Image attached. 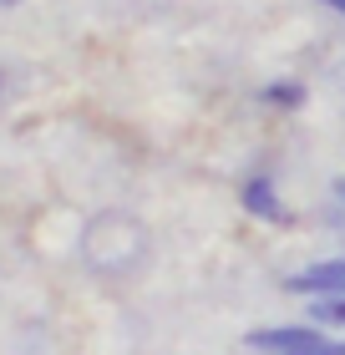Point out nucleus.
<instances>
[{"label":"nucleus","instance_id":"obj_1","mask_svg":"<svg viewBox=\"0 0 345 355\" xmlns=\"http://www.w3.org/2000/svg\"><path fill=\"white\" fill-rule=\"evenodd\" d=\"M244 345L259 355H310L315 345H325V335L315 325H269V330H249Z\"/></svg>","mask_w":345,"mask_h":355},{"label":"nucleus","instance_id":"obj_6","mask_svg":"<svg viewBox=\"0 0 345 355\" xmlns=\"http://www.w3.org/2000/svg\"><path fill=\"white\" fill-rule=\"evenodd\" d=\"M330 193H335V198L345 203V178H335V183H330Z\"/></svg>","mask_w":345,"mask_h":355},{"label":"nucleus","instance_id":"obj_3","mask_svg":"<svg viewBox=\"0 0 345 355\" xmlns=\"http://www.w3.org/2000/svg\"><path fill=\"white\" fill-rule=\"evenodd\" d=\"M244 208H249L254 218H269V223H285V203H279V193H274V178L269 173H259L244 183Z\"/></svg>","mask_w":345,"mask_h":355},{"label":"nucleus","instance_id":"obj_4","mask_svg":"<svg viewBox=\"0 0 345 355\" xmlns=\"http://www.w3.org/2000/svg\"><path fill=\"white\" fill-rule=\"evenodd\" d=\"M310 320H315V325H335V330H345V295L315 300V304H310Z\"/></svg>","mask_w":345,"mask_h":355},{"label":"nucleus","instance_id":"obj_7","mask_svg":"<svg viewBox=\"0 0 345 355\" xmlns=\"http://www.w3.org/2000/svg\"><path fill=\"white\" fill-rule=\"evenodd\" d=\"M325 6H330V10H340V15H345V0H325Z\"/></svg>","mask_w":345,"mask_h":355},{"label":"nucleus","instance_id":"obj_5","mask_svg":"<svg viewBox=\"0 0 345 355\" xmlns=\"http://www.w3.org/2000/svg\"><path fill=\"white\" fill-rule=\"evenodd\" d=\"M264 102H274V107H300V102H305V87L274 82V87H264Z\"/></svg>","mask_w":345,"mask_h":355},{"label":"nucleus","instance_id":"obj_2","mask_svg":"<svg viewBox=\"0 0 345 355\" xmlns=\"http://www.w3.org/2000/svg\"><path fill=\"white\" fill-rule=\"evenodd\" d=\"M289 295H305V300H330V295H345V254L340 259H320L300 274H289L285 279Z\"/></svg>","mask_w":345,"mask_h":355}]
</instances>
